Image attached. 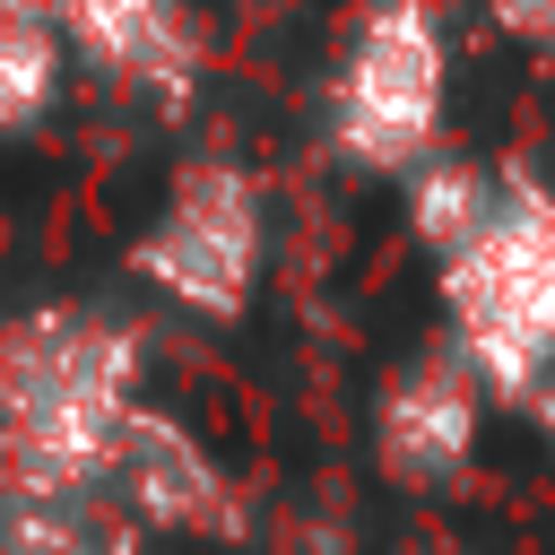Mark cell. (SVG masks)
I'll return each mask as SVG.
<instances>
[{
    "label": "cell",
    "instance_id": "obj_1",
    "mask_svg": "<svg viewBox=\"0 0 555 555\" xmlns=\"http://www.w3.org/2000/svg\"><path fill=\"white\" fill-rule=\"evenodd\" d=\"M147 399V330L87 295L0 312V512H104L121 425Z\"/></svg>",
    "mask_w": 555,
    "mask_h": 555
},
{
    "label": "cell",
    "instance_id": "obj_2",
    "mask_svg": "<svg viewBox=\"0 0 555 555\" xmlns=\"http://www.w3.org/2000/svg\"><path fill=\"white\" fill-rule=\"evenodd\" d=\"M442 338L477 364L503 408H529L555 382V182L486 173L477 199L425 243Z\"/></svg>",
    "mask_w": 555,
    "mask_h": 555
},
{
    "label": "cell",
    "instance_id": "obj_3",
    "mask_svg": "<svg viewBox=\"0 0 555 555\" xmlns=\"http://www.w3.org/2000/svg\"><path fill=\"white\" fill-rule=\"evenodd\" d=\"M451 113V43L434 0H364L338 78H330V147L356 173H416L442 147Z\"/></svg>",
    "mask_w": 555,
    "mask_h": 555
},
{
    "label": "cell",
    "instance_id": "obj_4",
    "mask_svg": "<svg viewBox=\"0 0 555 555\" xmlns=\"http://www.w3.org/2000/svg\"><path fill=\"white\" fill-rule=\"evenodd\" d=\"M260 269H269V199L243 156H191L165 182L156 217L130 234V278L156 304L217 330L251 312Z\"/></svg>",
    "mask_w": 555,
    "mask_h": 555
},
{
    "label": "cell",
    "instance_id": "obj_5",
    "mask_svg": "<svg viewBox=\"0 0 555 555\" xmlns=\"http://www.w3.org/2000/svg\"><path fill=\"white\" fill-rule=\"evenodd\" d=\"M104 512H113V529L173 538V546H251L260 538V512H251V486L234 477V460L156 399H139V416L121 425Z\"/></svg>",
    "mask_w": 555,
    "mask_h": 555
},
{
    "label": "cell",
    "instance_id": "obj_6",
    "mask_svg": "<svg viewBox=\"0 0 555 555\" xmlns=\"http://www.w3.org/2000/svg\"><path fill=\"white\" fill-rule=\"evenodd\" d=\"M486 408H494V390L477 382V364H468L451 338L399 356V364L382 373V390H373V416H364L373 477H382L390 494H416V503L468 486L477 442H486Z\"/></svg>",
    "mask_w": 555,
    "mask_h": 555
},
{
    "label": "cell",
    "instance_id": "obj_7",
    "mask_svg": "<svg viewBox=\"0 0 555 555\" xmlns=\"http://www.w3.org/2000/svg\"><path fill=\"white\" fill-rule=\"evenodd\" d=\"M52 17L95 69H113L121 87H147L156 104H182L199 78V35L182 0H52Z\"/></svg>",
    "mask_w": 555,
    "mask_h": 555
},
{
    "label": "cell",
    "instance_id": "obj_8",
    "mask_svg": "<svg viewBox=\"0 0 555 555\" xmlns=\"http://www.w3.org/2000/svg\"><path fill=\"white\" fill-rule=\"evenodd\" d=\"M61 61H69V35H61L52 0H0V139L35 130L52 113Z\"/></svg>",
    "mask_w": 555,
    "mask_h": 555
},
{
    "label": "cell",
    "instance_id": "obj_9",
    "mask_svg": "<svg viewBox=\"0 0 555 555\" xmlns=\"http://www.w3.org/2000/svg\"><path fill=\"white\" fill-rule=\"evenodd\" d=\"M0 555H130L95 512H0Z\"/></svg>",
    "mask_w": 555,
    "mask_h": 555
},
{
    "label": "cell",
    "instance_id": "obj_10",
    "mask_svg": "<svg viewBox=\"0 0 555 555\" xmlns=\"http://www.w3.org/2000/svg\"><path fill=\"white\" fill-rule=\"evenodd\" d=\"M486 9H494V26L512 43H529L538 61H555V0H486Z\"/></svg>",
    "mask_w": 555,
    "mask_h": 555
},
{
    "label": "cell",
    "instance_id": "obj_11",
    "mask_svg": "<svg viewBox=\"0 0 555 555\" xmlns=\"http://www.w3.org/2000/svg\"><path fill=\"white\" fill-rule=\"evenodd\" d=\"M529 416H538V434H546V442H555V382H546V390H538V399H529Z\"/></svg>",
    "mask_w": 555,
    "mask_h": 555
},
{
    "label": "cell",
    "instance_id": "obj_12",
    "mask_svg": "<svg viewBox=\"0 0 555 555\" xmlns=\"http://www.w3.org/2000/svg\"><path fill=\"white\" fill-rule=\"evenodd\" d=\"M243 9H295V0H243Z\"/></svg>",
    "mask_w": 555,
    "mask_h": 555
},
{
    "label": "cell",
    "instance_id": "obj_13",
    "mask_svg": "<svg viewBox=\"0 0 555 555\" xmlns=\"http://www.w3.org/2000/svg\"><path fill=\"white\" fill-rule=\"evenodd\" d=\"M425 555H460V546H425Z\"/></svg>",
    "mask_w": 555,
    "mask_h": 555
}]
</instances>
